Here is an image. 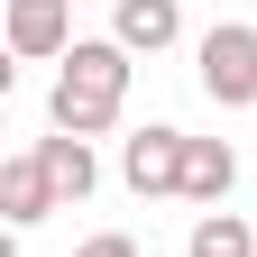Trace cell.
Masks as SVG:
<instances>
[{"instance_id":"6da1fadb","label":"cell","mask_w":257,"mask_h":257,"mask_svg":"<svg viewBox=\"0 0 257 257\" xmlns=\"http://www.w3.org/2000/svg\"><path fill=\"white\" fill-rule=\"evenodd\" d=\"M128 46L119 37H83L74 55L55 64V92H46V128H64V138H101V128H119L128 110Z\"/></svg>"},{"instance_id":"7a4b0ae2","label":"cell","mask_w":257,"mask_h":257,"mask_svg":"<svg viewBox=\"0 0 257 257\" xmlns=\"http://www.w3.org/2000/svg\"><path fill=\"white\" fill-rule=\"evenodd\" d=\"M193 83L211 110H257V19H211L193 37Z\"/></svg>"},{"instance_id":"3957f363","label":"cell","mask_w":257,"mask_h":257,"mask_svg":"<svg viewBox=\"0 0 257 257\" xmlns=\"http://www.w3.org/2000/svg\"><path fill=\"white\" fill-rule=\"evenodd\" d=\"M184 128L175 119H147V128H128L119 138V184L138 193V202H156V193H184Z\"/></svg>"},{"instance_id":"277c9868","label":"cell","mask_w":257,"mask_h":257,"mask_svg":"<svg viewBox=\"0 0 257 257\" xmlns=\"http://www.w3.org/2000/svg\"><path fill=\"white\" fill-rule=\"evenodd\" d=\"M0 37H10L19 64H64L74 37V0H0Z\"/></svg>"},{"instance_id":"5b68a950","label":"cell","mask_w":257,"mask_h":257,"mask_svg":"<svg viewBox=\"0 0 257 257\" xmlns=\"http://www.w3.org/2000/svg\"><path fill=\"white\" fill-rule=\"evenodd\" d=\"M0 211H10V230H37L46 211H64V193H55V175H46L37 147H19L10 166H0Z\"/></svg>"},{"instance_id":"8992f818","label":"cell","mask_w":257,"mask_h":257,"mask_svg":"<svg viewBox=\"0 0 257 257\" xmlns=\"http://www.w3.org/2000/svg\"><path fill=\"white\" fill-rule=\"evenodd\" d=\"M110 37L128 55H166L184 37V0H110Z\"/></svg>"},{"instance_id":"52a82bcc","label":"cell","mask_w":257,"mask_h":257,"mask_svg":"<svg viewBox=\"0 0 257 257\" xmlns=\"http://www.w3.org/2000/svg\"><path fill=\"white\" fill-rule=\"evenodd\" d=\"M230 184H239V147H230V138H193V147H184V202L220 211Z\"/></svg>"},{"instance_id":"ba28073f","label":"cell","mask_w":257,"mask_h":257,"mask_svg":"<svg viewBox=\"0 0 257 257\" xmlns=\"http://www.w3.org/2000/svg\"><path fill=\"white\" fill-rule=\"evenodd\" d=\"M37 156H46V175H55V193H64V202H83V193L101 184V156H92V138H64V128H46V138H37Z\"/></svg>"},{"instance_id":"9c48e42d","label":"cell","mask_w":257,"mask_h":257,"mask_svg":"<svg viewBox=\"0 0 257 257\" xmlns=\"http://www.w3.org/2000/svg\"><path fill=\"white\" fill-rule=\"evenodd\" d=\"M193 257H257V230L239 211H202L193 220Z\"/></svg>"},{"instance_id":"30bf717a","label":"cell","mask_w":257,"mask_h":257,"mask_svg":"<svg viewBox=\"0 0 257 257\" xmlns=\"http://www.w3.org/2000/svg\"><path fill=\"white\" fill-rule=\"evenodd\" d=\"M74 257H138V239H128V230H92Z\"/></svg>"}]
</instances>
